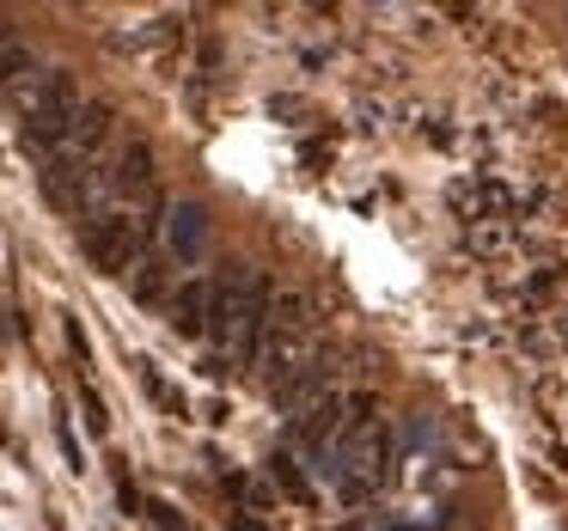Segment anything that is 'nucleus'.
<instances>
[{
  "instance_id": "obj_7",
  "label": "nucleus",
  "mask_w": 568,
  "mask_h": 531,
  "mask_svg": "<svg viewBox=\"0 0 568 531\" xmlns=\"http://www.w3.org/2000/svg\"><path fill=\"white\" fill-rule=\"evenodd\" d=\"M116 184H123L129 196H141V202L153 196V153H148V141H129L123 147V160H116Z\"/></svg>"
},
{
  "instance_id": "obj_13",
  "label": "nucleus",
  "mask_w": 568,
  "mask_h": 531,
  "mask_svg": "<svg viewBox=\"0 0 568 531\" xmlns=\"http://www.w3.org/2000/svg\"><path fill=\"white\" fill-rule=\"evenodd\" d=\"M116 501H123V507H129V513H141V494H135V482H129V477H123V482H116Z\"/></svg>"
},
{
  "instance_id": "obj_9",
  "label": "nucleus",
  "mask_w": 568,
  "mask_h": 531,
  "mask_svg": "<svg viewBox=\"0 0 568 531\" xmlns=\"http://www.w3.org/2000/svg\"><path fill=\"white\" fill-rule=\"evenodd\" d=\"M270 477H275V482H282V489H287V494H294V501H312V489H306V477H300V464H294V458H287V452H275V458H270Z\"/></svg>"
},
{
  "instance_id": "obj_1",
  "label": "nucleus",
  "mask_w": 568,
  "mask_h": 531,
  "mask_svg": "<svg viewBox=\"0 0 568 531\" xmlns=\"http://www.w3.org/2000/svg\"><path fill=\"white\" fill-rule=\"evenodd\" d=\"M270 312H275L270 282H263L251 263H233L226 282H214V324H209L214 355H221L226 367H251L263 336H270Z\"/></svg>"
},
{
  "instance_id": "obj_5",
  "label": "nucleus",
  "mask_w": 568,
  "mask_h": 531,
  "mask_svg": "<svg viewBox=\"0 0 568 531\" xmlns=\"http://www.w3.org/2000/svg\"><path fill=\"white\" fill-rule=\"evenodd\" d=\"M209 324H214V282L190 275V282L172 294V330L178 336H209Z\"/></svg>"
},
{
  "instance_id": "obj_12",
  "label": "nucleus",
  "mask_w": 568,
  "mask_h": 531,
  "mask_svg": "<svg viewBox=\"0 0 568 531\" xmlns=\"http://www.w3.org/2000/svg\"><path fill=\"white\" fill-rule=\"evenodd\" d=\"M68 348H74V360L87 367V330H80V324H68Z\"/></svg>"
},
{
  "instance_id": "obj_2",
  "label": "nucleus",
  "mask_w": 568,
  "mask_h": 531,
  "mask_svg": "<svg viewBox=\"0 0 568 531\" xmlns=\"http://www.w3.org/2000/svg\"><path fill=\"white\" fill-rule=\"evenodd\" d=\"M7 104H13V123H19V141H26V153H50L55 147H74V123L87 104L74 99V80L62 74V68H50V74H38L26 92H7Z\"/></svg>"
},
{
  "instance_id": "obj_3",
  "label": "nucleus",
  "mask_w": 568,
  "mask_h": 531,
  "mask_svg": "<svg viewBox=\"0 0 568 531\" xmlns=\"http://www.w3.org/2000/svg\"><path fill=\"white\" fill-rule=\"evenodd\" d=\"M80 251H87L92 269L104 275H123V269H141L135 251H141V221L135 214H92L80 226Z\"/></svg>"
},
{
  "instance_id": "obj_8",
  "label": "nucleus",
  "mask_w": 568,
  "mask_h": 531,
  "mask_svg": "<svg viewBox=\"0 0 568 531\" xmlns=\"http://www.w3.org/2000/svg\"><path fill=\"white\" fill-rule=\"evenodd\" d=\"M165 275H172V269H165L160 257H141V269H135V299H141V306H153V299L165 294Z\"/></svg>"
},
{
  "instance_id": "obj_15",
  "label": "nucleus",
  "mask_w": 568,
  "mask_h": 531,
  "mask_svg": "<svg viewBox=\"0 0 568 531\" xmlns=\"http://www.w3.org/2000/svg\"><path fill=\"white\" fill-rule=\"evenodd\" d=\"M385 531H409V525H385Z\"/></svg>"
},
{
  "instance_id": "obj_14",
  "label": "nucleus",
  "mask_w": 568,
  "mask_h": 531,
  "mask_svg": "<svg viewBox=\"0 0 568 531\" xmlns=\"http://www.w3.org/2000/svg\"><path fill=\"white\" fill-rule=\"evenodd\" d=\"M233 531H263V525H257L251 513H233Z\"/></svg>"
},
{
  "instance_id": "obj_11",
  "label": "nucleus",
  "mask_w": 568,
  "mask_h": 531,
  "mask_svg": "<svg viewBox=\"0 0 568 531\" xmlns=\"http://www.w3.org/2000/svg\"><path fill=\"white\" fill-rule=\"evenodd\" d=\"M148 513L160 519V531H184V519H178V507H172V501H153Z\"/></svg>"
},
{
  "instance_id": "obj_4",
  "label": "nucleus",
  "mask_w": 568,
  "mask_h": 531,
  "mask_svg": "<svg viewBox=\"0 0 568 531\" xmlns=\"http://www.w3.org/2000/svg\"><path fill=\"white\" fill-rule=\"evenodd\" d=\"M165 245H172L178 263H202V251H209V214H202V202H178L165 214Z\"/></svg>"
},
{
  "instance_id": "obj_10",
  "label": "nucleus",
  "mask_w": 568,
  "mask_h": 531,
  "mask_svg": "<svg viewBox=\"0 0 568 531\" xmlns=\"http://www.w3.org/2000/svg\"><path fill=\"white\" fill-rule=\"evenodd\" d=\"M80 404H87V428L92 433H111V416H104V404H99V391H92V385H80Z\"/></svg>"
},
{
  "instance_id": "obj_6",
  "label": "nucleus",
  "mask_w": 568,
  "mask_h": 531,
  "mask_svg": "<svg viewBox=\"0 0 568 531\" xmlns=\"http://www.w3.org/2000/svg\"><path fill=\"white\" fill-rule=\"evenodd\" d=\"M104 135H111V104H87L80 123H74V147H68V160L92 165V153L104 147Z\"/></svg>"
}]
</instances>
